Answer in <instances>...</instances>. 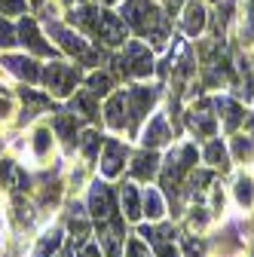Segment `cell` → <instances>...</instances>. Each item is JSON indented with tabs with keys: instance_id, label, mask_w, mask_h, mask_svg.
I'll use <instances>...</instances> for the list:
<instances>
[{
	"instance_id": "6da1fadb",
	"label": "cell",
	"mask_w": 254,
	"mask_h": 257,
	"mask_svg": "<svg viewBox=\"0 0 254 257\" xmlns=\"http://www.w3.org/2000/svg\"><path fill=\"white\" fill-rule=\"evenodd\" d=\"M65 22L71 28H77L89 43L104 46V49H119L132 37L122 16L116 13V7H104L98 0H86V4L65 10Z\"/></svg>"
},
{
	"instance_id": "74e56055",
	"label": "cell",
	"mask_w": 254,
	"mask_h": 257,
	"mask_svg": "<svg viewBox=\"0 0 254 257\" xmlns=\"http://www.w3.org/2000/svg\"><path fill=\"white\" fill-rule=\"evenodd\" d=\"M28 7H31V13H40L46 7V0H28Z\"/></svg>"
},
{
	"instance_id": "d6986e66",
	"label": "cell",
	"mask_w": 254,
	"mask_h": 257,
	"mask_svg": "<svg viewBox=\"0 0 254 257\" xmlns=\"http://www.w3.org/2000/svg\"><path fill=\"white\" fill-rule=\"evenodd\" d=\"M101 119L110 132H129V107H125V89H113L104 104H101Z\"/></svg>"
},
{
	"instance_id": "f1b7e54d",
	"label": "cell",
	"mask_w": 254,
	"mask_h": 257,
	"mask_svg": "<svg viewBox=\"0 0 254 257\" xmlns=\"http://www.w3.org/2000/svg\"><path fill=\"white\" fill-rule=\"evenodd\" d=\"M101 144H104V135L98 132L95 125H89V128H83L80 132V141H77V150H80V156L86 159V166H92V163H98V153H101Z\"/></svg>"
},
{
	"instance_id": "e0dca14e",
	"label": "cell",
	"mask_w": 254,
	"mask_h": 257,
	"mask_svg": "<svg viewBox=\"0 0 254 257\" xmlns=\"http://www.w3.org/2000/svg\"><path fill=\"white\" fill-rule=\"evenodd\" d=\"M160 163H163V156L156 153V150L141 147L138 153L129 156V166H125L129 181H135V184H150V181H156V175H160Z\"/></svg>"
},
{
	"instance_id": "4dcf8cb0",
	"label": "cell",
	"mask_w": 254,
	"mask_h": 257,
	"mask_svg": "<svg viewBox=\"0 0 254 257\" xmlns=\"http://www.w3.org/2000/svg\"><path fill=\"white\" fill-rule=\"evenodd\" d=\"M230 156H233V163H242V166L254 159V141L242 132V128L230 135Z\"/></svg>"
},
{
	"instance_id": "7c38bea8",
	"label": "cell",
	"mask_w": 254,
	"mask_h": 257,
	"mask_svg": "<svg viewBox=\"0 0 254 257\" xmlns=\"http://www.w3.org/2000/svg\"><path fill=\"white\" fill-rule=\"evenodd\" d=\"M86 211L92 220H107L116 214V190L107 184V178L92 181L86 193Z\"/></svg>"
},
{
	"instance_id": "f35d334b",
	"label": "cell",
	"mask_w": 254,
	"mask_h": 257,
	"mask_svg": "<svg viewBox=\"0 0 254 257\" xmlns=\"http://www.w3.org/2000/svg\"><path fill=\"white\" fill-rule=\"evenodd\" d=\"M98 4H104V7H119L122 0H98Z\"/></svg>"
},
{
	"instance_id": "d590c367",
	"label": "cell",
	"mask_w": 254,
	"mask_h": 257,
	"mask_svg": "<svg viewBox=\"0 0 254 257\" xmlns=\"http://www.w3.org/2000/svg\"><path fill=\"white\" fill-rule=\"evenodd\" d=\"M77 257H104L101 254V248H98V242H86L80 251H77Z\"/></svg>"
},
{
	"instance_id": "52a82bcc",
	"label": "cell",
	"mask_w": 254,
	"mask_h": 257,
	"mask_svg": "<svg viewBox=\"0 0 254 257\" xmlns=\"http://www.w3.org/2000/svg\"><path fill=\"white\" fill-rule=\"evenodd\" d=\"M163 98V86L150 83V80H138L132 86H125V107H129V132L138 138V128L144 125V119L156 110Z\"/></svg>"
},
{
	"instance_id": "836d02e7",
	"label": "cell",
	"mask_w": 254,
	"mask_h": 257,
	"mask_svg": "<svg viewBox=\"0 0 254 257\" xmlns=\"http://www.w3.org/2000/svg\"><path fill=\"white\" fill-rule=\"evenodd\" d=\"M181 254H184V257H208L205 242H199L193 233H187V236L181 239Z\"/></svg>"
},
{
	"instance_id": "e575fe53",
	"label": "cell",
	"mask_w": 254,
	"mask_h": 257,
	"mask_svg": "<svg viewBox=\"0 0 254 257\" xmlns=\"http://www.w3.org/2000/svg\"><path fill=\"white\" fill-rule=\"evenodd\" d=\"M125 257H153L144 239H125Z\"/></svg>"
},
{
	"instance_id": "9a60e30c",
	"label": "cell",
	"mask_w": 254,
	"mask_h": 257,
	"mask_svg": "<svg viewBox=\"0 0 254 257\" xmlns=\"http://www.w3.org/2000/svg\"><path fill=\"white\" fill-rule=\"evenodd\" d=\"M187 128L193 132L196 138H214L217 135V116H214V107H211V98H199L187 107Z\"/></svg>"
},
{
	"instance_id": "7402d4cb",
	"label": "cell",
	"mask_w": 254,
	"mask_h": 257,
	"mask_svg": "<svg viewBox=\"0 0 254 257\" xmlns=\"http://www.w3.org/2000/svg\"><path fill=\"white\" fill-rule=\"evenodd\" d=\"M230 199H233V205H236L242 214H251V211H254V175H251V172L242 169V172L233 175Z\"/></svg>"
},
{
	"instance_id": "8fae6325",
	"label": "cell",
	"mask_w": 254,
	"mask_h": 257,
	"mask_svg": "<svg viewBox=\"0 0 254 257\" xmlns=\"http://www.w3.org/2000/svg\"><path fill=\"white\" fill-rule=\"evenodd\" d=\"M208 22H211V10L205 0H187L184 10L178 13V31L187 40H199L208 31Z\"/></svg>"
},
{
	"instance_id": "7a4b0ae2",
	"label": "cell",
	"mask_w": 254,
	"mask_h": 257,
	"mask_svg": "<svg viewBox=\"0 0 254 257\" xmlns=\"http://www.w3.org/2000/svg\"><path fill=\"white\" fill-rule=\"evenodd\" d=\"M116 13L122 16L129 34L144 40L156 55L169 49L172 40V19L166 16L160 0H122L116 7Z\"/></svg>"
},
{
	"instance_id": "2e32d148",
	"label": "cell",
	"mask_w": 254,
	"mask_h": 257,
	"mask_svg": "<svg viewBox=\"0 0 254 257\" xmlns=\"http://www.w3.org/2000/svg\"><path fill=\"white\" fill-rule=\"evenodd\" d=\"M80 122H83V119H80L74 110H55V113L49 116V125H52V132H55V138H58V144H61V153L77 150Z\"/></svg>"
},
{
	"instance_id": "30bf717a",
	"label": "cell",
	"mask_w": 254,
	"mask_h": 257,
	"mask_svg": "<svg viewBox=\"0 0 254 257\" xmlns=\"http://www.w3.org/2000/svg\"><path fill=\"white\" fill-rule=\"evenodd\" d=\"M138 141H141V147H147V150L172 147V144H175V128H172L169 116H166L163 110H153V113L144 119V125L138 128Z\"/></svg>"
},
{
	"instance_id": "cb8c5ba5",
	"label": "cell",
	"mask_w": 254,
	"mask_h": 257,
	"mask_svg": "<svg viewBox=\"0 0 254 257\" xmlns=\"http://www.w3.org/2000/svg\"><path fill=\"white\" fill-rule=\"evenodd\" d=\"M68 101H71L68 110H74L83 122H89V125H92V122H98V116H101V104H98V95H95V92H89L86 86H80Z\"/></svg>"
},
{
	"instance_id": "ee69618b",
	"label": "cell",
	"mask_w": 254,
	"mask_h": 257,
	"mask_svg": "<svg viewBox=\"0 0 254 257\" xmlns=\"http://www.w3.org/2000/svg\"><path fill=\"white\" fill-rule=\"evenodd\" d=\"M160 4H163V0H160Z\"/></svg>"
},
{
	"instance_id": "ac0fdd59",
	"label": "cell",
	"mask_w": 254,
	"mask_h": 257,
	"mask_svg": "<svg viewBox=\"0 0 254 257\" xmlns=\"http://www.w3.org/2000/svg\"><path fill=\"white\" fill-rule=\"evenodd\" d=\"M211 107H214V116H217L220 128H224L227 135L239 132L242 122H245V116H248L245 107H242L236 98H230V95H214V98H211Z\"/></svg>"
},
{
	"instance_id": "ab89813d",
	"label": "cell",
	"mask_w": 254,
	"mask_h": 257,
	"mask_svg": "<svg viewBox=\"0 0 254 257\" xmlns=\"http://www.w3.org/2000/svg\"><path fill=\"white\" fill-rule=\"evenodd\" d=\"M55 257H71V254H65V251H58V254H55Z\"/></svg>"
},
{
	"instance_id": "5bb4252c",
	"label": "cell",
	"mask_w": 254,
	"mask_h": 257,
	"mask_svg": "<svg viewBox=\"0 0 254 257\" xmlns=\"http://www.w3.org/2000/svg\"><path fill=\"white\" fill-rule=\"evenodd\" d=\"M129 156H132L129 147H125L119 138H104L101 153H98V172H101V178H107V181L119 178L122 169L129 166Z\"/></svg>"
},
{
	"instance_id": "4fadbf2b",
	"label": "cell",
	"mask_w": 254,
	"mask_h": 257,
	"mask_svg": "<svg viewBox=\"0 0 254 257\" xmlns=\"http://www.w3.org/2000/svg\"><path fill=\"white\" fill-rule=\"evenodd\" d=\"M95 242H98L104 257H122V248H125V220L119 214H113L107 220H98V227H95Z\"/></svg>"
},
{
	"instance_id": "ffe728a7",
	"label": "cell",
	"mask_w": 254,
	"mask_h": 257,
	"mask_svg": "<svg viewBox=\"0 0 254 257\" xmlns=\"http://www.w3.org/2000/svg\"><path fill=\"white\" fill-rule=\"evenodd\" d=\"M0 190L4 193H28L31 190V175L25 172V166L19 163L16 156L0 159Z\"/></svg>"
},
{
	"instance_id": "8992f818",
	"label": "cell",
	"mask_w": 254,
	"mask_h": 257,
	"mask_svg": "<svg viewBox=\"0 0 254 257\" xmlns=\"http://www.w3.org/2000/svg\"><path fill=\"white\" fill-rule=\"evenodd\" d=\"M83 77H86V71L77 61L71 64L65 58H52V61L43 64V71H40V86H43V92L49 95V98L65 101L83 86Z\"/></svg>"
},
{
	"instance_id": "60d3db41",
	"label": "cell",
	"mask_w": 254,
	"mask_h": 257,
	"mask_svg": "<svg viewBox=\"0 0 254 257\" xmlns=\"http://www.w3.org/2000/svg\"><path fill=\"white\" fill-rule=\"evenodd\" d=\"M0 251H4V236H0Z\"/></svg>"
},
{
	"instance_id": "277c9868",
	"label": "cell",
	"mask_w": 254,
	"mask_h": 257,
	"mask_svg": "<svg viewBox=\"0 0 254 257\" xmlns=\"http://www.w3.org/2000/svg\"><path fill=\"white\" fill-rule=\"evenodd\" d=\"M16 159L31 169H46L58 159V138L49 122H31V128L16 141Z\"/></svg>"
},
{
	"instance_id": "603a6c76",
	"label": "cell",
	"mask_w": 254,
	"mask_h": 257,
	"mask_svg": "<svg viewBox=\"0 0 254 257\" xmlns=\"http://www.w3.org/2000/svg\"><path fill=\"white\" fill-rule=\"evenodd\" d=\"M65 245V230H61V223H49V227L34 236V245H31L28 257H55Z\"/></svg>"
},
{
	"instance_id": "8d00e7d4",
	"label": "cell",
	"mask_w": 254,
	"mask_h": 257,
	"mask_svg": "<svg viewBox=\"0 0 254 257\" xmlns=\"http://www.w3.org/2000/svg\"><path fill=\"white\" fill-rule=\"evenodd\" d=\"M55 4L61 7V13H65V10H71V7H77V4H86V0H55Z\"/></svg>"
},
{
	"instance_id": "5b68a950",
	"label": "cell",
	"mask_w": 254,
	"mask_h": 257,
	"mask_svg": "<svg viewBox=\"0 0 254 257\" xmlns=\"http://www.w3.org/2000/svg\"><path fill=\"white\" fill-rule=\"evenodd\" d=\"M196 159H199L196 144H190V141L172 144V150L163 156V163H160V175H156V181H160V187H163L166 196L178 199V193H181L187 175L196 169Z\"/></svg>"
},
{
	"instance_id": "3957f363",
	"label": "cell",
	"mask_w": 254,
	"mask_h": 257,
	"mask_svg": "<svg viewBox=\"0 0 254 257\" xmlns=\"http://www.w3.org/2000/svg\"><path fill=\"white\" fill-rule=\"evenodd\" d=\"M107 64H113L110 68L113 74H119L122 80H132V83L150 80L153 74H160V58H156V52L138 37H129L119 49H113Z\"/></svg>"
},
{
	"instance_id": "d6a6232c",
	"label": "cell",
	"mask_w": 254,
	"mask_h": 257,
	"mask_svg": "<svg viewBox=\"0 0 254 257\" xmlns=\"http://www.w3.org/2000/svg\"><path fill=\"white\" fill-rule=\"evenodd\" d=\"M31 7H28V0H0V16H7L13 22H19L22 16H28Z\"/></svg>"
},
{
	"instance_id": "d4e9b609",
	"label": "cell",
	"mask_w": 254,
	"mask_h": 257,
	"mask_svg": "<svg viewBox=\"0 0 254 257\" xmlns=\"http://www.w3.org/2000/svg\"><path fill=\"white\" fill-rule=\"evenodd\" d=\"M116 199H119V208H122V217L138 223L144 214H141V187L135 181H122L116 187Z\"/></svg>"
},
{
	"instance_id": "b9f144b4",
	"label": "cell",
	"mask_w": 254,
	"mask_h": 257,
	"mask_svg": "<svg viewBox=\"0 0 254 257\" xmlns=\"http://www.w3.org/2000/svg\"><path fill=\"white\" fill-rule=\"evenodd\" d=\"M0 150H4V141H0Z\"/></svg>"
},
{
	"instance_id": "4316f807",
	"label": "cell",
	"mask_w": 254,
	"mask_h": 257,
	"mask_svg": "<svg viewBox=\"0 0 254 257\" xmlns=\"http://www.w3.org/2000/svg\"><path fill=\"white\" fill-rule=\"evenodd\" d=\"M166 193L160 187H141V214L156 223V220H166Z\"/></svg>"
},
{
	"instance_id": "44dd1931",
	"label": "cell",
	"mask_w": 254,
	"mask_h": 257,
	"mask_svg": "<svg viewBox=\"0 0 254 257\" xmlns=\"http://www.w3.org/2000/svg\"><path fill=\"white\" fill-rule=\"evenodd\" d=\"M68 242H71V248L74 251H80L86 242H89V236H92V223H89V211H86V205L83 202H71L68 205Z\"/></svg>"
},
{
	"instance_id": "f546056e",
	"label": "cell",
	"mask_w": 254,
	"mask_h": 257,
	"mask_svg": "<svg viewBox=\"0 0 254 257\" xmlns=\"http://www.w3.org/2000/svg\"><path fill=\"white\" fill-rule=\"evenodd\" d=\"M16 113H19V92L0 80V128L4 125H13L16 122Z\"/></svg>"
},
{
	"instance_id": "484cf974",
	"label": "cell",
	"mask_w": 254,
	"mask_h": 257,
	"mask_svg": "<svg viewBox=\"0 0 254 257\" xmlns=\"http://www.w3.org/2000/svg\"><path fill=\"white\" fill-rule=\"evenodd\" d=\"M199 156H202V163H205L211 172H230V163H233L230 147H227L224 141H220L217 135L205 141V147L199 150Z\"/></svg>"
},
{
	"instance_id": "ba28073f",
	"label": "cell",
	"mask_w": 254,
	"mask_h": 257,
	"mask_svg": "<svg viewBox=\"0 0 254 257\" xmlns=\"http://www.w3.org/2000/svg\"><path fill=\"white\" fill-rule=\"evenodd\" d=\"M16 34H19V49H25V52H31V55H37V58H61V52H58V46L46 37V31H43V25L34 19V16H22L19 22H16Z\"/></svg>"
},
{
	"instance_id": "1f68e13d",
	"label": "cell",
	"mask_w": 254,
	"mask_h": 257,
	"mask_svg": "<svg viewBox=\"0 0 254 257\" xmlns=\"http://www.w3.org/2000/svg\"><path fill=\"white\" fill-rule=\"evenodd\" d=\"M19 49V34H16V22L0 16V52H10Z\"/></svg>"
},
{
	"instance_id": "7bdbcfd3",
	"label": "cell",
	"mask_w": 254,
	"mask_h": 257,
	"mask_svg": "<svg viewBox=\"0 0 254 257\" xmlns=\"http://www.w3.org/2000/svg\"><path fill=\"white\" fill-rule=\"evenodd\" d=\"M251 257H254V248H251Z\"/></svg>"
},
{
	"instance_id": "83f0119b",
	"label": "cell",
	"mask_w": 254,
	"mask_h": 257,
	"mask_svg": "<svg viewBox=\"0 0 254 257\" xmlns=\"http://www.w3.org/2000/svg\"><path fill=\"white\" fill-rule=\"evenodd\" d=\"M83 86H86L89 92H95L98 98H107V95L116 89V77H113L110 68H92V71H86Z\"/></svg>"
},
{
	"instance_id": "9c48e42d",
	"label": "cell",
	"mask_w": 254,
	"mask_h": 257,
	"mask_svg": "<svg viewBox=\"0 0 254 257\" xmlns=\"http://www.w3.org/2000/svg\"><path fill=\"white\" fill-rule=\"evenodd\" d=\"M40 71H43V61H40L37 55L25 52V49L0 52V74L13 77L16 83H25V86H40Z\"/></svg>"
}]
</instances>
